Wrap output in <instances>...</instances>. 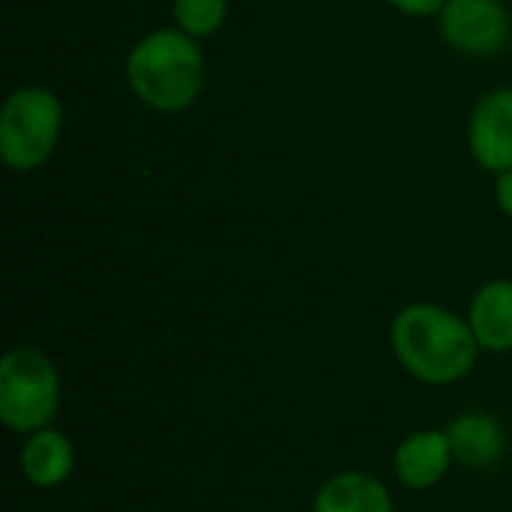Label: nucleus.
I'll use <instances>...</instances> for the list:
<instances>
[{
	"label": "nucleus",
	"mask_w": 512,
	"mask_h": 512,
	"mask_svg": "<svg viewBox=\"0 0 512 512\" xmlns=\"http://www.w3.org/2000/svg\"><path fill=\"white\" fill-rule=\"evenodd\" d=\"M399 363L423 384L462 381L480 354V342L468 321L432 303L405 306L390 330Z\"/></svg>",
	"instance_id": "1"
},
{
	"label": "nucleus",
	"mask_w": 512,
	"mask_h": 512,
	"mask_svg": "<svg viewBox=\"0 0 512 512\" xmlns=\"http://www.w3.org/2000/svg\"><path fill=\"white\" fill-rule=\"evenodd\" d=\"M390 6L414 18H426V15H441L447 0H390Z\"/></svg>",
	"instance_id": "13"
},
{
	"label": "nucleus",
	"mask_w": 512,
	"mask_h": 512,
	"mask_svg": "<svg viewBox=\"0 0 512 512\" xmlns=\"http://www.w3.org/2000/svg\"><path fill=\"white\" fill-rule=\"evenodd\" d=\"M441 33L462 54L492 57L510 42V12L501 0H447Z\"/></svg>",
	"instance_id": "5"
},
{
	"label": "nucleus",
	"mask_w": 512,
	"mask_h": 512,
	"mask_svg": "<svg viewBox=\"0 0 512 512\" xmlns=\"http://www.w3.org/2000/svg\"><path fill=\"white\" fill-rule=\"evenodd\" d=\"M468 324L480 342V348L492 354L512 351V282L510 279H492L486 282L468 312Z\"/></svg>",
	"instance_id": "8"
},
{
	"label": "nucleus",
	"mask_w": 512,
	"mask_h": 512,
	"mask_svg": "<svg viewBox=\"0 0 512 512\" xmlns=\"http://www.w3.org/2000/svg\"><path fill=\"white\" fill-rule=\"evenodd\" d=\"M495 198H498V207L504 210V216L512 219V168L498 174V183H495Z\"/></svg>",
	"instance_id": "14"
},
{
	"label": "nucleus",
	"mask_w": 512,
	"mask_h": 512,
	"mask_svg": "<svg viewBox=\"0 0 512 512\" xmlns=\"http://www.w3.org/2000/svg\"><path fill=\"white\" fill-rule=\"evenodd\" d=\"M315 512H393V501L384 483L372 474L345 471L321 486Z\"/></svg>",
	"instance_id": "10"
},
{
	"label": "nucleus",
	"mask_w": 512,
	"mask_h": 512,
	"mask_svg": "<svg viewBox=\"0 0 512 512\" xmlns=\"http://www.w3.org/2000/svg\"><path fill=\"white\" fill-rule=\"evenodd\" d=\"M471 156L492 174L512 168V87L486 93L468 123Z\"/></svg>",
	"instance_id": "6"
},
{
	"label": "nucleus",
	"mask_w": 512,
	"mask_h": 512,
	"mask_svg": "<svg viewBox=\"0 0 512 512\" xmlns=\"http://www.w3.org/2000/svg\"><path fill=\"white\" fill-rule=\"evenodd\" d=\"M60 375L39 348H12L0 360V420L12 432H39L57 417Z\"/></svg>",
	"instance_id": "3"
},
{
	"label": "nucleus",
	"mask_w": 512,
	"mask_h": 512,
	"mask_svg": "<svg viewBox=\"0 0 512 512\" xmlns=\"http://www.w3.org/2000/svg\"><path fill=\"white\" fill-rule=\"evenodd\" d=\"M228 0H174V21L183 33L201 39L225 24Z\"/></svg>",
	"instance_id": "12"
},
{
	"label": "nucleus",
	"mask_w": 512,
	"mask_h": 512,
	"mask_svg": "<svg viewBox=\"0 0 512 512\" xmlns=\"http://www.w3.org/2000/svg\"><path fill=\"white\" fill-rule=\"evenodd\" d=\"M75 465V450L69 438L57 429H39L27 438L21 450V471L39 489L60 486Z\"/></svg>",
	"instance_id": "11"
},
{
	"label": "nucleus",
	"mask_w": 512,
	"mask_h": 512,
	"mask_svg": "<svg viewBox=\"0 0 512 512\" xmlns=\"http://www.w3.org/2000/svg\"><path fill=\"white\" fill-rule=\"evenodd\" d=\"M132 93L156 111H186L204 87V54L195 36L162 27L138 39L126 57Z\"/></svg>",
	"instance_id": "2"
},
{
	"label": "nucleus",
	"mask_w": 512,
	"mask_h": 512,
	"mask_svg": "<svg viewBox=\"0 0 512 512\" xmlns=\"http://www.w3.org/2000/svg\"><path fill=\"white\" fill-rule=\"evenodd\" d=\"M453 447L447 438V429H423L408 435L396 450V477L408 489H432L438 486L450 465H453Z\"/></svg>",
	"instance_id": "7"
},
{
	"label": "nucleus",
	"mask_w": 512,
	"mask_h": 512,
	"mask_svg": "<svg viewBox=\"0 0 512 512\" xmlns=\"http://www.w3.org/2000/svg\"><path fill=\"white\" fill-rule=\"evenodd\" d=\"M447 438L456 462H462L465 468H489L507 450V435L501 423L483 411L462 414L459 420H453L447 426Z\"/></svg>",
	"instance_id": "9"
},
{
	"label": "nucleus",
	"mask_w": 512,
	"mask_h": 512,
	"mask_svg": "<svg viewBox=\"0 0 512 512\" xmlns=\"http://www.w3.org/2000/svg\"><path fill=\"white\" fill-rule=\"evenodd\" d=\"M63 105L45 87H18L0 111V156L12 171L39 168L57 147Z\"/></svg>",
	"instance_id": "4"
}]
</instances>
